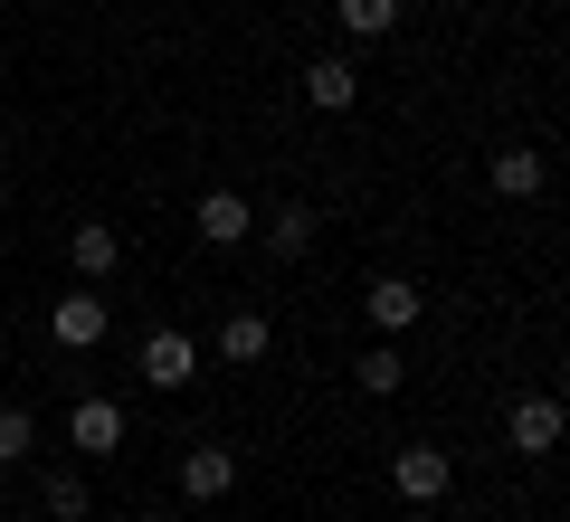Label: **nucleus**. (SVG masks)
I'll return each mask as SVG.
<instances>
[{
  "mask_svg": "<svg viewBox=\"0 0 570 522\" xmlns=\"http://www.w3.org/2000/svg\"><path fill=\"white\" fill-rule=\"evenodd\" d=\"M257 238L276 247V257H305V247H314V209H305V200H285L276 219H257Z\"/></svg>",
  "mask_w": 570,
  "mask_h": 522,
  "instance_id": "nucleus-13",
  "label": "nucleus"
},
{
  "mask_svg": "<svg viewBox=\"0 0 570 522\" xmlns=\"http://www.w3.org/2000/svg\"><path fill=\"white\" fill-rule=\"evenodd\" d=\"M105 323H115V304H105L96 285H77V295H58V314H48V333H58L67 352H86V342H105Z\"/></svg>",
  "mask_w": 570,
  "mask_h": 522,
  "instance_id": "nucleus-6",
  "label": "nucleus"
},
{
  "mask_svg": "<svg viewBox=\"0 0 570 522\" xmlns=\"http://www.w3.org/2000/svg\"><path fill=\"white\" fill-rule=\"evenodd\" d=\"M190 228H200L209 247H247V238H257V209H247L238 190H200V209H190Z\"/></svg>",
  "mask_w": 570,
  "mask_h": 522,
  "instance_id": "nucleus-5",
  "label": "nucleus"
},
{
  "mask_svg": "<svg viewBox=\"0 0 570 522\" xmlns=\"http://www.w3.org/2000/svg\"><path fill=\"white\" fill-rule=\"evenodd\" d=\"M362 314H371V333H390V342H400L409 323L428 314V295H419V285H409V276H381V285H371V295H362Z\"/></svg>",
  "mask_w": 570,
  "mask_h": 522,
  "instance_id": "nucleus-7",
  "label": "nucleus"
},
{
  "mask_svg": "<svg viewBox=\"0 0 570 522\" xmlns=\"http://www.w3.org/2000/svg\"><path fill=\"white\" fill-rule=\"evenodd\" d=\"M134 371H142L153 390H190V381H200V342H190L181 323H153L142 352H134Z\"/></svg>",
  "mask_w": 570,
  "mask_h": 522,
  "instance_id": "nucleus-2",
  "label": "nucleus"
},
{
  "mask_svg": "<svg viewBox=\"0 0 570 522\" xmlns=\"http://www.w3.org/2000/svg\"><path fill=\"white\" fill-rule=\"evenodd\" d=\"M333 10H343L352 39H390V29H400V0H333Z\"/></svg>",
  "mask_w": 570,
  "mask_h": 522,
  "instance_id": "nucleus-16",
  "label": "nucleus"
},
{
  "mask_svg": "<svg viewBox=\"0 0 570 522\" xmlns=\"http://www.w3.org/2000/svg\"><path fill=\"white\" fill-rule=\"evenodd\" d=\"M485 181L504 190V200H542V190H551V161L532 152V142H494V161H485Z\"/></svg>",
  "mask_w": 570,
  "mask_h": 522,
  "instance_id": "nucleus-4",
  "label": "nucleus"
},
{
  "mask_svg": "<svg viewBox=\"0 0 570 522\" xmlns=\"http://www.w3.org/2000/svg\"><path fill=\"white\" fill-rule=\"evenodd\" d=\"M561 437H570V408H561V390H523V400L504 408V446H513V456H551Z\"/></svg>",
  "mask_w": 570,
  "mask_h": 522,
  "instance_id": "nucleus-1",
  "label": "nucleus"
},
{
  "mask_svg": "<svg viewBox=\"0 0 570 522\" xmlns=\"http://www.w3.org/2000/svg\"><path fill=\"white\" fill-rule=\"evenodd\" d=\"M39 503H48V522H86V475H77V465H58V475L39 484Z\"/></svg>",
  "mask_w": 570,
  "mask_h": 522,
  "instance_id": "nucleus-15",
  "label": "nucleus"
},
{
  "mask_svg": "<svg viewBox=\"0 0 570 522\" xmlns=\"http://www.w3.org/2000/svg\"><path fill=\"white\" fill-rule=\"evenodd\" d=\"M352 96H362V67L352 58H314L305 67V105L314 115H352Z\"/></svg>",
  "mask_w": 570,
  "mask_h": 522,
  "instance_id": "nucleus-10",
  "label": "nucleus"
},
{
  "mask_svg": "<svg viewBox=\"0 0 570 522\" xmlns=\"http://www.w3.org/2000/svg\"><path fill=\"white\" fill-rule=\"evenodd\" d=\"M67 446H77V456H115L124 446V408L115 400H77L67 408Z\"/></svg>",
  "mask_w": 570,
  "mask_h": 522,
  "instance_id": "nucleus-8",
  "label": "nucleus"
},
{
  "mask_svg": "<svg viewBox=\"0 0 570 522\" xmlns=\"http://www.w3.org/2000/svg\"><path fill=\"white\" fill-rule=\"evenodd\" d=\"M390 484H400V503H448L456 465H448V446H400L390 456Z\"/></svg>",
  "mask_w": 570,
  "mask_h": 522,
  "instance_id": "nucleus-3",
  "label": "nucleus"
},
{
  "mask_svg": "<svg viewBox=\"0 0 570 522\" xmlns=\"http://www.w3.org/2000/svg\"><path fill=\"white\" fill-rule=\"evenodd\" d=\"M266 352H276V323H266L257 304H238V314L219 323V362H238V371H257Z\"/></svg>",
  "mask_w": 570,
  "mask_h": 522,
  "instance_id": "nucleus-9",
  "label": "nucleus"
},
{
  "mask_svg": "<svg viewBox=\"0 0 570 522\" xmlns=\"http://www.w3.org/2000/svg\"><path fill=\"white\" fill-rule=\"evenodd\" d=\"M29 446H39V418L29 408H0V465H29Z\"/></svg>",
  "mask_w": 570,
  "mask_h": 522,
  "instance_id": "nucleus-17",
  "label": "nucleus"
},
{
  "mask_svg": "<svg viewBox=\"0 0 570 522\" xmlns=\"http://www.w3.org/2000/svg\"><path fill=\"white\" fill-rule=\"evenodd\" d=\"M134 522H171V513H134Z\"/></svg>",
  "mask_w": 570,
  "mask_h": 522,
  "instance_id": "nucleus-18",
  "label": "nucleus"
},
{
  "mask_svg": "<svg viewBox=\"0 0 570 522\" xmlns=\"http://www.w3.org/2000/svg\"><path fill=\"white\" fill-rule=\"evenodd\" d=\"M67 266H77L86 285H105V276H115V266H124V238H115V228H105V219L67 228Z\"/></svg>",
  "mask_w": 570,
  "mask_h": 522,
  "instance_id": "nucleus-11",
  "label": "nucleus"
},
{
  "mask_svg": "<svg viewBox=\"0 0 570 522\" xmlns=\"http://www.w3.org/2000/svg\"><path fill=\"white\" fill-rule=\"evenodd\" d=\"M352 381H362L371 400H400V381H409V371H400V342H371V352H362V371H352Z\"/></svg>",
  "mask_w": 570,
  "mask_h": 522,
  "instance_id": "nucleus-14",
  "label": "nucleus"
},
{
  "mask_svg": "<svg viewBox=\"0 0 570 522\" xmlns=\"http://www.w3.org/2000/svg\"><path fill=\"white\" fill-rule=\"evenodd\" d=\"M228 484H238V456H228V446H190L181 456V494L190 503H219Z\"/></svg>",
  "mask_w": 570,
  "mask_h": 522,
  "instance_id": "nucleus-12",
  "label": "nucleus"
}]
</instances>
